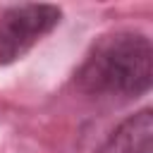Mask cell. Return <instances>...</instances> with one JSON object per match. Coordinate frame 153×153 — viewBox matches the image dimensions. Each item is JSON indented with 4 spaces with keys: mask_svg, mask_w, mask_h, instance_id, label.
<instances>
[{
    "mask_svg": "<svg viewBox=\"0 0 153 153\" xmlns=\"http://www.w3.org/2000/svg\"><path fill=\"white\" fill-rule=\"evenodd\" d=\"M153 143V110L143 108L136 115L122 120L96 153H151Z\"/></svg>",
    "mask_w": 153,
    "mask_h": 153,
    "instance_id": "3957f363",
    "label": "cell"
},
{
    "mask_svg": "<svg viewBox=\"0 0 153 153\" xmlns=\"http://www.w3.org/2000/svg\"><path fill=\"white\" fill-rule=\"evenodd\" d=\"M153 45L143 33L115 31L100 36L79 69L74 84L88 96H124L136 98L151 88Z\"/></svg>",
    "mask_w": 153,
    "mask_h": 153,
    "instance_id": "6da1fadb",
    "label": "cell"
},
{
    "mask_svg": "<svg viewBox=\"0 0 153 153\" xmlns=\"http://www.w3.org/2000/svg\"><path fill=\"white\" fill-rule=\"evenodd\" d=\"M55 5H14L0 17V65H10L26 55L43 36L60 24Z\"/></svg>",
    "mask_w": 153,
    "mask_h": 153,
    "instance_id": "7a4b0ae2",
    "label": "cell"
}]
</instances>
